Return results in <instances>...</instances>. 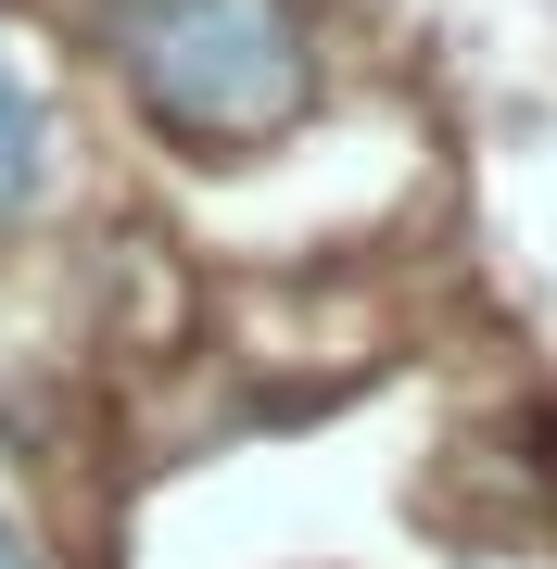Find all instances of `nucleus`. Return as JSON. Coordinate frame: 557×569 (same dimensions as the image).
I'll list each match as a JSON object with an SVG mask.
<instances>
[{"label":"nucleus","mask_w":557,"mask_h":569,"mask_svg":"<svg viewBox=\"0 0 557 569\" xmlns=\"http://www.w3.org/2000/svg\"><path fill=\"white\" fill-rule=\"evenodd\" d=\"M102 63L178 152H267L317 114L305 0H102Z\"/></svg>","instance_id":"obj_1"},{"label":"nucleus","mask_w":557,"mask_h":569,"mask_svg":"<svg viewBox=\"0 0 557 569\" xmlns=\"http://www.w3.org/2000/svg\"><path fill=\"white\" fill-rule=\"evenodd\" d=\"M0 569H51V557H39V531L13 519V493H0Z\"/></svg>","instance_id":"obj_3"},{"label":"nucleus","mask_w":557,"mask_h":569,"mask_svg":"<svg viewBox=\"0 0 557 569\" xmlns=\"http://www.w3.org/2000/svg\"><path fill=\"white\" fill-rule=\"evenodd\" d=\"M39 190H51V102H39V77H26V51L0 39V228L39 203Z\"/></svg>","instance_id":"obj_2"}]
</instances>
